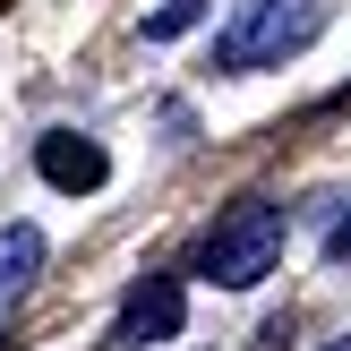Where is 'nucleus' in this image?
<instances>
[{
  "mask_svg": "<svg viewBox=\"0 0 351 351\" xmlns=\"http://www.w3.org/2000/svg\"><path fill=\"white\" fill-rule=\"evenodd\" d=\"M317 34H326V0H232V26L215 34V69L257 77V69L300 60Z\"/></svg>",
  "mask_w": 351,
  "mask_h": 351,
  "instance_id": "nucleus-1",
  "label": "nucleus"
},
{
  "mask_svg": "<svg viewBox=\"0 0 351 351\" xmlns=\"http://www.w3.org/2000/svg\"><path fill=\"white\" fill-rule=\"evenodd\" d=\"M274 266H283V206H266V197H240L232 215L206 232V249H197V274L223 283V291L266 283Z\"/></svg>",
  "mask_w": 351,
  "mask_h": 351,
  "instance_id": "nucleus-2",
  "label": "nucleus"
},
{
  "mask_svg": "<svg viewBox=\"0 0 351 351\" xmlns=\"http://www.w3.org/2000/svg\"><path fill=\"white\" fill-rule=\"evenodd\" d=\"M180 326H189V291H180V274H146V283L120 300L112 343H120V351H146V343H171Z\"/></svg>",
  "mask_w": 351,
  "mask_h": 351,
  "instance_id": "nucleus-3",
  "label": "nucleus"
},
{
  "mask_svg": "<svg viewBox=\"0 0 351 351\" xmlns=\"http://www.w3.org/2000/svg\"><path fill=\"white\" fill-rule=\"evenodd\" d=\"M34 171H43L60 197H95V189L112 180V154H103L95 137H77V129H51L43 146H34Z\"/></svg>",
  "mask_w": 351,
  "mask_h": 351,
  "instance_id": "nucleus-4",
  "label": "nucleus"
},
{
  "mask_svg": "<svg viewBox=\"0 0 351 351\" xmlns=\"http://www.w3.org/2000/svg\"><path fill=\"white\" fill-rule=\"evenodd\" d=\"M34 274H43V232H34V223H9V232H0V335H9L17 300L34 291Z\"/></svg>",
  "mask_w": 351,
  "mask_h": 351,
  "instance_id": "nucleus-5",
  "label": "nucleus"
},
{
  "mask_svg": "<svg viewBox=\"0 0 351 351\" xmlns=\"http://www.w3.org/2000/svg\"><path fill=\"white\" fill-rule=\"evenodd\" d=\"M206 9H215V0H163V9L146 17V43H171V34H189Z\"/></svg>",
  "mask_w": 351,
  "mask_h": 351,
  "instance_id": "nucleus-6",
  "label": "nucleus"
},
{
  "mask_svg": "<svg viewBox=\"0 0 351 351\" xmlns=\"http://www.w3.org/2000/svg\"><path fill=\"white\" fill-rule=\"evenodd\" d=\"M326 257H335V266H351V215L335 223V240H326Z\"/></svg>",
  "mask_w": 351,
  "mask_h": 351,
  "instance_id": "nucleus-7",
  "label": "nucleus"
},
{
  "mask_svg": "<svg viewBox=\"0 0 351 351\" xmlns=\"http://www.w3.org/2000/svg\"><path fill=\"white\" fill-rule=\"evenodd\" d=\"M326 351H351V335H343V343H326Z\"/></svg>",
  "mask_w": 351,
  "mask_h": 351,
  "instance_id": "nucleus-8",
  "label": "nucleus"
}]
</instances>
